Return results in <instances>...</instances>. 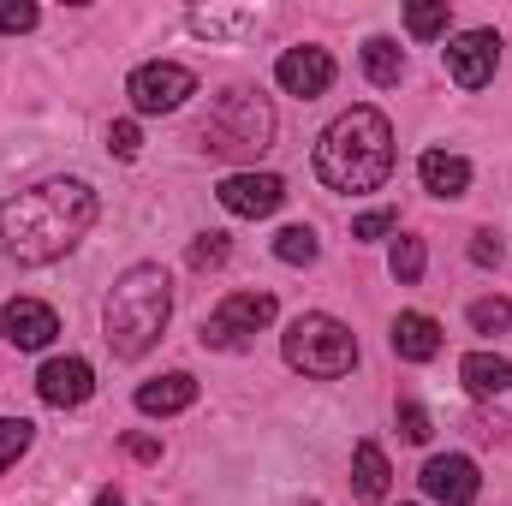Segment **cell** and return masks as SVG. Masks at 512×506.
<instances>
[{
    "label": "cell",
    "mask_w": 512,
    "mask_h": 506,
    "mask_svg": "<svg viewBox=\"0 0 512 506\" xmlns=\"http://www.w3.org/2000/svg\"><path fill=\"white\" fill-rule=\"evenodd\" d=\"M393 352H399L405 364H429V358L441 352V322L423 316V310H405V316L393 322Z\"/></svg>",
    "instance_id": "9a60e30c"
},
{
    "label": "cell",
    "mask_w": 512,
    "mask_h": 506,
    "mask_svg": "<svg viewBox=\"0 0 512 506\" xmlns=\"http://www.w3.org/2000/svg\"><path fill=\"white\" fill-rule=\"evenodd\" d=\"M352 483H358V501H382L387 495L393 471H387V453L376 441H358V453H352Z\"/></svg>",
    "instance_id": "d6986e66"
},
{
    "label": "cell",
    "mask_w": 512,
    "mask_h": 506,
    "mask_svg": "<svg viewBox=\"0 0 512 506\" xmlns=\"http://www.w3.org/2000/svg\"><path fill=\"white\" fill-rule=\"evenodd\" d=\"M364 78H370V84H399V78H405L399 42H387V36H370V42H364Z\"/></svg>",
    "instance_id": "ffe728a7"
},
{
    "label": "cell",
    "mask_w": 512,
    "mask_h": 506,
    "mask_svg": "<svg viewBox=\"0 0 512 506\" xmlns=\"http://www.w3.org/2000/svg\"><path fill=\"white\" fill-rule=\"evenodd\" d=\"M316 173L340 197L382 191L393 173V126L382 108H346L316 143Z\"/></svg>",
    "instance_id": "7a4b0ae2"
},
{
    "label": "cell",
    "mask_w": 512,
    "mask_h": 506,
    "mask_svg": "<svg viewBox=\"0 0 512 506\" xmlns=\"http://www.w3.org/2000/svg\"><path fill=\"white\" fill-rule=\"evenodd\" d=\"M108 149H114L120 161H131V155L143 149V131H137V120H114V126H108Z\"/></svg>",
    "instance_id": "83f0119b"
},
{
    "label": "cell",
    "mask_w": 512,
    "mask_h": 506,
    "mask_svg": "<svg viewBox=\"0 0 512 506\" xmlns=\"http://www.w3.org/2000/svg\"><path fill=\"white\" fill-rule=\"evenodd\" d=\"M185 24H191L197 36H209V42H239L245 30H256V12L251 6H197Z\"/></svg>",
    "instance_id": "e0dca14e"
},
{
    "label": "cell",
    "mask_w": 512,
    "mask_h": 506,
    "mask_svg": "<svg viewBox=\"0 0 512 506\" xmlns=\"http://www.w3.org/2000/svg\"><path fill=\"white\" fill-rule=\"evenodd\" d=\"M459 381H465L477 399H495V393L512 387V364L495 358V352H465V358H459Z\"/></svg>",
    "instance_id": "ac0fdd59"
},
{
    "label": "cell",
    "mask_w": 512,
    "mask_h": 506,
    "mask_svg": "<svg viewBox=\"0 0 512 506\" xmlns=\"http://www.w3.org/2000/svg\"><path fill=\"white\" fill-rule=\"evenodd\" d=\"M173 316V280L161 262H137L114 280L108 310H102V340L114 358H143Z\"/></svg>",
    "instance_id": "3957f363"
},
{
    "label": "cell",
    "mask_w": 512,
    "mask_h": 506,
    "mask_svg": "<svg viewBox=\"0 0 512 506\" xmlns=\"http://www.w3.org/2000/svg\"><path fill=\"white\" fill-rule=\"evenodd\" d=\"M96 506H126V495H120V489H102V495H96Z\"/></svg>",
    "instance_id": "d6a6232c"
},
{
    "label": "cell",
    "mask_w": 512,
    "mask_h": 506,
    "mask_svg": "<svg viewBox=\"0 0 512 506\" xmlns=\"http://www.w3.org/2000/svg\"><path fill=\"white\" fill-rule=\"evenodd\" d=\"M393 280L399 286H417L423 280V239H399L393 245Z\"/></svg>",
    "instance_id": "cb8c5ba5"
},
{
    "label": "cell",
    "mask_w": 512,
    "mask_h": 506,
    "mask_svg": "<svg viewBox=\"0 0 512 506\" xmlns=\"http://www.w3.org/2000/svg\"><path fill=\"white\" fill-rule=\"evenodd\" d=\"M417 173H423V191H429V197H465V191H471V161H465V155L423 149Z\"/></svg>",
    "instance_id": "5bb4252c"
},
{
    "label": "cell",
    "mask_w": 512,
    "mask_h": 506,
    "mask_svg": "<svg viewBox=\"0 0 512 506\" xmlns=\"http://www.w3.org/2000/svg\"><path fill=\"white\" fill-rule=\"evenodd\" d=\"M274 84L286 90V96H322L328 84H334V54L328 48H286L280 60H274Z\"/></svg>",
    "instance_id": "30bf717a"
},
{
    "label": "cell",
    "mask_w": 512,
    "mask_h": 506,
    "mask_svg": "<svg viewBox=\"0 0 512 506\" xmlns=\"http://www.w3.org/2000/svg\"><path fill=\"white\" fill-rule=\"evenodd\" d=\"M215 197H221L227 215H239V221H262V215H274V209L286 203V185H280L274 173H227V179L215 185Z\"/></svg>",
    "instance_id": "9c48e42d"
},
{
    "label": "cell",
    "mask_w": 512,
    "mask_h": 506,
    "mask_svg": "<svg viewBox=\"0 0 512 506\" xmlns=\"http://www.w3.org/2000/svg\"><path fill=\"white\" fill-rule=\"evenodd\" d=\"M0 334H6L18 352H42V346L60 334V316H54L42 298H12V304H0Z\"/></svg>",
    "instance_id": "7c38bea8"
},
{
    "label": "cell",
    "mask_w": 512,
    "mask_h": 506,
    "mask_svg": "<svg viewBox=\"0 0 512 506\" xmlns=\"http://www.w3.org/2000/svg\"><path fill=\"white\" fill-rule=\"evenodd\" d=\"M36 393H42V405H84L90 393H96V376H90V364L84 358H48L42 364V376H36Z\"/></svg>",
    "instance_id": "4fadbf2b"
},
{
    "label": "cell",
    "mask_w": 512,
    "mask_h": 506,
    "mask_svg": "<svg viewBox=\"0 0 512 506\" xmlns=\"http://www.w3.org/2000/svg\"><path fill=\"white\" fill-rule=\"evenodd\" d=\"M126 453L131 459H161V441L155 435H126Z\"/></svg>",
    "instance_id": "1f68e13d"
},
{
    "label": "cell",
    "mask_w": 512,
    "mask_h": 506,
    "mask_svg": "<svg viewBox=\"0 0 512 506\" xmlns=\"http://www.w3.org/2000/svg\"><path fill=\"white\" fill-rule=\"evenodd\" d=\"M495 66H501V36L495 30H459L447 42V78L459 90H483L495 78Z\"/></svg>",
    "instance_id": "ba28073f"
},
{
    "label": "cell",
    "mask_w": 512,
    "mask_h": 506,
    "mask_svg": "<svg viewBox=\"0 0 512 506\" xmlns=\"http://www.w3.org/2000/svg\"><path fill=\"white\" fill-rule=\"evenodd\" d=\"M197 399V381L185 376V370H173V376H155L137 387V411L143 417H173V411H185Z\"/></svg>",
    "instance_id": "2e32d148"
},
{
    "label": "cell",
    "mask_w": 512,
    "mask_h": 506,
    "mask_svg": "<svg viewBox=\"0 0 512 506\" xmlns=\"http://www.w3.org/2000/svg\"><path fill=\"white\" fill-rule=\"evenodd\" d=\"M399 435H405V441H417V447L435 435V423H429V411H423L417 399H399Z\"/></svg>",
    "instance_id": "484cf974"
},
{
    "label": "cell",
    "mask_w": 512,
    "mask_h": 506,
    "mask_svg": "<svg viewBox=\"0 0 512 506\" xmlns=\"http://www.w3.org/2000/svg\"><path fill=\"white\" fill-rule=\"evenodd\" d=\"M227 251H233V245H227V233H203V239L191 245V268H221Z\"/></svg>",
    "instance_id": "4316f807"
},
{
    "label": "cell",
    "mask_w": 512,
    "mask_h": 506,
    "mask_svg": "<svg viewBox=\"0 0 512 506\" xmlns=\"http://www.w3.org/2000/svg\"><path fill=\"white\" fill-rule=\"evenodd\" d=\"M286 364H292L298 376L334 381V376H346V370L358 364V340H352L346 322L310 310V316H298V322L286 328Z\"/></svg>",
    "instance_id": "5b68a950"
},
{
    "label": "cell",
    "mask_w": 512,
    "mask_h": 506,
    "mask_svg": "<svg viewBox=\"0 0 512 506\" xmlns=\"http://www.w3.org/2000/svg\"><path fill=\"white\" fill-rule=\"evenodd\" d=\"M30 435H36V429H30L24 417H0V471L18 465V453L30 447Z\"/></svg>",
    "instance_id": "d4e9b609"
},
{
    "label": "cell",
    "mask_w": 512,
    "mask_h": 506,
    "mask_svg": "<svg viewBox=\"0 0 512 506\" xmlns=\"http://www.w3.org/2000/svg\"><path fill=\"white\" fill-rule=\"evenodd\" d=\"M447 24H453L447 0H417V6H405V30H411L417 42H429V36H447Z\"/></svg>",
    "instance_id": "44dd1931"
},
{
    "label": "cell",
    "mask_w": 512,
    "mask_h": 506,
    "mask_svg": "<svg viewBox=\"0 0 512 506\" xmlns=\"http://www.w3.org/2000/svg\"><path fill=\"white\" fill-rule=\"evenodd\" d=\"M197 143L209 155H227V161H256L262 149H274V108L262 90H227L209 120L197 126Z\"/></svg>",
    "instance_id": "277c9868"
},
{
    "label": "cell",
    "mask_w": 512,
    "mask_h": 506,
    "mask_svg": "<svg viewBox=\"0 0 512 506\" xmlns=\"http://www.w3.org/2000/svg\"><path fill=\"white\" fill-rule=\"evenodd\" d=\"M268 322H274V292H233V298H221L215 316L203 322V346L239 352L256 328H268Z\"/></svg>",
    "instance_id": "52a82bcc"
},
{
    "label": "cell",
    "mask_w": 512,
    "mask_h": 506,
    "mask_svg": "<svg viewBox=\"0 0 512 506\" xmlns=\"http://www.w3.org/2000/svg\"><path fill=\"white\" fill-rule=\"evenodd\" d=\"M471 262L495 268V262H501V239H495V233H477V239H471Z\"/></svg>",
    "instance_id": "4dcf8cb0"
},
{
    "label": "cell",
    "mask_w": 512,
    "mask_h": 506,
    "mask_svg": "<svg viewBox=\"0 0 512 506\" xmlns=\"http://www.w3.org/2000/svg\"><path fill=\"white\" fill-rule=\"evenodd\" d=\"M471 328H477V334H507L512 328V298H477V304H471Z\"/></svg>",
    "instance_id": "603a6c76"
},
{
    "label": "cell",
    "mask_w": 512,
    "mask_h": 506,
    "mask_svg": "<svg viewBox=\"0 0 512 506\" xmlns=\"http://www.w3.org/2000/svg\"><path fill=\"white\" fill-rule=\"evenodd\" d=\"M477 489H483V477H477V465H471L465 453H441V459L423 465V495H429V501L471 506L477 501Z\"/></svg>",
    "instance_id": "8fae6325"
},
{
    "label": "cell",
    "mask_w": 512,
    "mask_h": 506,
    "mask_svg": "<svg viewBox=\"0 0 512 506\" xmlns=\"http://www.w3.org/2000/svg\"><path fill=\"white\" fill-rule=\"evenodd\" d=\"M96 227V191L84 179H42L0 203V251L24 268L66 256Z\"/></svg>",
    "instance_id": "6da1fadb"
},
{
    "label": "cell",
    "mask_w": 512,
    "mask_h": 506,
    "mask_svg": "<svg viewBox=\"0 0 512 506\" xmlns=\"http://www.w3.org/2000/svg\"><path fill=\"white\" fill-rule=\"evenodd\" d=\"M393 227H399V215L376 209V215H358V221H352V239H387Z\"/></svg>",
    "instance_id": "f1b7e54d"
},
{
    "label": "cell",
    "mask_w": 512,
    "mask_h": 506,
    "mask_svg": "<svg viewBox=\"0 0 512 506\" xmlns=\"http://www.w3.org/2000/svg\"><path fill=\"white\" fill-rule=\"evenodd\" d=\"M126 96L137 114H173V108H185L197 96V72L179 66V60H149L126 78Z\"/></svg>",
    "instance_id": "8992f818"
},
{
    "label": "cell",
    "mask_w": 512,
    "mask_h": 506,
    "mask_svg": "<svg viewBox=\"0 0 512 506\" xmlns=\"http://www.w3.org/2000/svg\"><path fill=\"white\" fill-rule=\"evenodd\" d=\"M274 256L292 262V268L316 262V233H310V227H280V233H274Z\"/></svg>",
    "instance_id": "7402d4cb"
},
{
    "label": "cell",
    "mask_w": 512,
    "mask_h": 506,
    "mask_svg": "<svg viewBox=\"0 0 512 506\" xmlns=\"http://www.w3.org/2000/svg\"><path fill=\"white\" fill-rule=\"evenodd\" d=\"M36 18H42L36 6H18V0H12V6H0V30H6V36H24V30H36Z\"/></svg>",
    "instance_id": "f546056e"
}]
</instances>
